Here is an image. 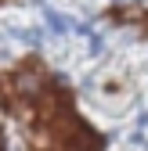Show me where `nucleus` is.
Here are the masks:
<instances>
[{
    "instance_id": "1",
    "label": "nucleus",
    "mask_w": 148,
    "mask_h": 151,
    "mask_svg": "<svg viewBox=\"0 0 148 151\" xmlns=\"http://www.w3.org/2000/svg\"><path fill=\"white\" fill-rule=\"evenodd\" d=\"M44 18H47L51 32H69V29H76V22H72L69 14H58V11H44Z\"/></svg>"
},
{
    "instance_id": "2",
    "label": "nucleus",
    "mask_w": 148,
    "mask_h": 151,
    "mask_svg": "<svg viewBox=\"0 0 148 151\" xmlns=\"http://www.w3.org/2000/svg\"><path fill=\"white\" fill-rule=\"evenodd\" d=\"M0 147H4V144H0Z\"/></svg>"
}]
</instances>
